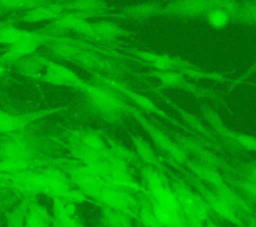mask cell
<instances>
[{"label": "cell", "mask_w": 256, "mask_h": 227, "mask_svg": "<svg viewBox=\"0 0 256 227\" xmlns=\"http://www.w3.org/2000/svg\"><path fill=\"white\" fill-rule=\"evenodd\" d=\"M39 45V38L33 34L9 47H6L0 54V64L8 65L10 63L19 61L21 58L32 53Z\"/></svg>", "instance_id": "1"}, {"label": "cell", "mask_w": 256, "mask_h": 227, "mask_svg": "<svg viewBox=\"0 0 256 227\" xmlns=\"http://www.w3.org/2000/svg\"><path fill=\"white\" fill-rule=\"evenodd\" d=\"M26 150L24 146L17 140H9L4 142L0 147V156L5 162L17 163L24 158Z\"/></svg>", "instance_id": "2"}, {"label": "cell", "mask_w": 256, "mask_h": 227, "mask_svg": "<svg viewBox=\"0 0 256 227\" xmlns=\"http://www.w3.org/2000/svg\"><path fill=\"white\" fill-rule=\"evenodd\" d=\"M29 31L19 29L14 26H2L0 27V45H5L7 47L33 35Z\"/></svg>", "instance_id": "3"}, {"label": "cell", "mask_w": 256, "mask_h": 227, "mask_svg": "<svg viewBox=\"0 0 256 227\" xmlns=\"http://www.w3.org/2000/svg\"><path fill=\"white\" fill-rule=\"evenodd\" d=\"M26 212V204L22 203L7 214V227H22Z\"/></svg>", "instance_id": "4"}, {"label": "cell", "mask_w": 256, "mask_h": 227, "mask_svg": "<svg viewBox=\"0 0 256 227\" xmlns=\"http://www.w3.org/2000/svg\"><path fill=\"white\" fill-rule=\"evenodd\" d=\"M35 4L37 3L33 1H26V0H0V9H4V10L20 9V8L32 7Z\"/></svg>", "instance_id": "5"}, {"label": "cell", "mask_w": 256, "mask_h": 227, "mask_svg": "<svg viewBox=\"0 0 256 227\" xmlns=\"http://www.w3.org/2000/svg\"><path fill=\"white\" fill-rule=\"evenodd\" d=\"M223 21H224V16L222 14H214L213 17H212V22H214L215 24H218V23H221L223 24Z\"/></svg>", "instance_id": "6"}, {"label": "cell", "mask_w": 256, "mask_h": 227, "mask_svg": "<svg viewBox=\"0 0 256 227\" xmlns=\"http://www.w3.org/2000/svg\"><path fill=\"white\" fill-rule=\"evenodd\" d=\"M5 72H6V67L4 65H1L0 64V78L5 75Z\"/></svg>", "instance_id": "7"}, {"label": "cell", "mask_w": 256, "mask_h": 227, "mask_svg": "<svg viewBox=\"0 0 256 227\" xmlns=\"http://www.w3.org/2000/svg\"><path fill=\"white\" fill-rule=\"evenodd\" d=\"M3 51H4V48H0V54H1Z\"/></svg>", "instance_id": "8"}]
</instances>
